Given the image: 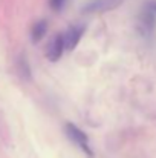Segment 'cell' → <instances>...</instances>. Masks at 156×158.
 Returning <instances> with one entry per match:
<instances>
[{"instance_id": "cell-8", "label": "cell", "mask_w": 156, "mask_h": 158, "mask_svg": "<svg viewBox=\"0 0 156 158\" xmlns=\"http://www.w3.org/2000/svg\"><path fill=\"white\" fill-rule=\"evenodd\" d=\"M66 2H67V0H49V6H51L52 11L60 12V11L66 6Z\"/></svg>"}, {"instance_id": "cell-4", "label": "cell", "mask_w": 156, "mask_h": 158, "mask_svg": "<svg viewBox=\"0 0 156 158\" xmlns=\"http://www.w3.org/2000/svg\"><path fill=\"white\" fill-rule=\"evenodd\" d=\"M84 31H86L84 25H72V26L67 28V31L63 34L64 35V45H66L67 51H72V49H75L78 46Z\"/></svg>"}, {"instance_id": "cell-9", "label": "cell", "mask_w": 156, "mask_h": 158, "mask_svg": "<svg viewBox=\"0 0 156 158\" xmlns=\"http://www.w3.org/2000/svg\"><path fill=\"white\" fill-rule=\"evenodd\" d=\"M146 5H147V6H149V8H150V9L153 11V14L156 15V0H149V2H147Z\"/></svg>"}, {"instance_id": "cell-1", "label": "cell", "mask_w": 156, "mask_h": 158, "mask_svg": "<svg viewBox=\"0 0 156 158\" xmlns=\"http://www.w3.org/2000/svg\"><path fill=\"white\" fill-rule=\"evenodd\" d=\"M64 132H66L67 138H69L83 154H86L89 158H94V151H92V148H90L89 137H87L86 132H83V131H81L77 124H74V123H66Z\"/></svg>"}, {"instance_id": "cell-7", "label": "cell", "mask_w": 156, "mask_h": 158, "mask_svg": "<svg viewBox=\"0 0 156 158\" xmlns=\"http://www.w3.org/2000/svg\"><path fill=\"white\" fill-rule=\"evenodd\" d=\"M48 32V22L46 20H38L34 23V26L31 28V40L32 43H38Z\"/></svg>"}, {"instance_id": "cell-5", "label": "cell", "mask_w": 156, "mask_h": 158, "mask_svg": "<svg viewBox=\"0 0 156 158\" xmlns=\"http://www.w3.org/2000/svg\"><path fill=\"white\" fill-rule=\"evenodd\" d=\"M66 49V45H64V35L63 34H55L54 39L49 42V46L46 49V57L48 60L55 63L61 58L63 55V51Z\"/></svg>"}, {"instance_id": "cell-3", "label": "cell", "mask_w": 156, "mask_h": 158, "mask_svg": "<svg viewBox=\"0 0 156 158\" xmlns=\"http://www.w3.org/2000/svg\"><path fill=\"white\" fill-rule=\"evenodd\" d=\"M121 2L122 0H90L81 8V11L84 14H101L106 11L115 9L116 6L121 5Z\"/></svg>"}, {"instance_id": "cell-2", "label": "cell", "mask_w": 156, "mask_h": 158, "mask_svg": "<svg viewBox=\"0 0 156 158\" xmlns=\"http://www.w3.org/2000/svg\"><path fill=\"white\" fill-rule=\"evenodd\" d=\"M138 28H139V32L142 34L144 39H149L155 34V28H156V15L153 14V11L144 5V8L141 9L139 12V17H138Z\"/></svg>"}, {"instance_id": "cell-6", "label": "cell", "mask_w": 156, "mask_h": 158, "mask_svg": "<svg viewBox=\"0 0 156 158\" xmlns=\"http://www.w3.org/2000/svg\"><path fill=\"white\" fill-rule=\"evenodd\" d=\"M15 68H17V74L20 75L22 80H26L29 81L32 78V71H31V66H29V61L26 58L25 54H20L17 57V61H15Z\"/></svg>"}]
</instances>
